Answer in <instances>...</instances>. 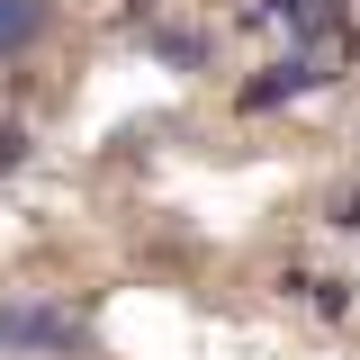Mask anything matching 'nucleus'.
<instances>
[{
    "instance_id": "1",
    "label": "nucleus",
    "mask_w": 360,
    "mask_h": 360,
    "mask_svg": "<svg viewBox=\"0 0 360 360\" xmlns=\"http://www.w3.org/2000/svg\"><path fill=\"white\" fill-rule=\"evenodd\" d=\"M90 342V324L72 307H45V297H0V352H54V360H72Z\"/></svg>"
},
{
    "instance_id": "2",
    "label": "nucleus",
    "mask_w": 360,
    "mask_h": 360,
    "mask_svg": "<svg viewBox=\"0 0 360 360\" xmlns=\"http://www.w3.org/2000/svg\"><path fill=\"white\" fill-rule=\"evenodd\" d=\"M252 27L288 37L297 54H342V45H352V0H262Z\"/></svg>"
},
{
    "instance_id": "3",
    "label": "nucleus",
    "mask_w": 360,
    "mask_h": 360,
    "mask_svg": "<svg viewBox=\"0 0 360 360\" xmlns=\"http://www.w3.org/2000/svg\"><path fill=\"white\" fill-rule=\"evenodd\" d=\"M324 82H342L333 54H279V63H262L252 82L234 90V108H243V117H270V108H288V99H307V90H324Z\"/></svg>"
},
{
    "instance_id": "4",
    "label": "nucleus",
    "mask_w": 360,
    "mask_h": 360,
    "mask_svg": "<svg viewBox=\"0 0 360 360\" xmlns=\"http://www.w3.org/2000/svg\"><path fill=\"white\" fill-rule=\"evenodd\" d=\"M45 18H54L45 0H0V63H9V54H27V45L45 37Z\"/></svg>"
},
{
    "instance_id": "5",
    "label": "nucleus",
    "mask_w": 360,
    "mask_h": 360,
    "mask_svg": "<svg viewBox=\"0 0 360 360\" xmlns=\"http://www.w3.org/2000/svg\"><path fill=\"white\" fill-rule=\"evenodd\" d=\"M153 54L180 72H207V37H189V27H153Z\"/></svg>"
},
{
    "instance_id": "6",
    "label": "nucleus",
    "mask_w": 360,
    "mask_h": 360,
    "mask_svg": "<svg viewBox=\"0 0 360 360\" xmlns=\"http://www.w3.org/2000/svg\"><path fill=\"white\" fill-rule=\"evenodd\" d=\"M288 288H297L307 307H324V315H342V307H352V288H342V279H288Z\"/></svg>"
},
{
    "instance_id": "7",
    "label": "nucleus",
    "mask_w": 360,
    "mask_h": 360,
    "mask_svg": "<svg viewBox=\"0 0 360 360\" xmlns=\"http://www.w3.org/2000/svg\"><path fill=\"white\" fill-rule=\"evenodd\" d=\"M18 153H27V135H18V127H0V172H18Z\"/></svg>"
},
{
    "instance_id": "8",
    "label": "nucleus",
    "mask_w": 360,
    "mask_h": 360,
    "mask_svg": "<svg viewBox=\"0 0 360 360\" xmlns=\"http://www.w3.org/2000/svg\"><path fill=\"white\" fill-rule=\"evenodd\" d=\"M333 225H342V234H360V189L342 198V207H333Z\"/></svg>"
}]
</instances>
